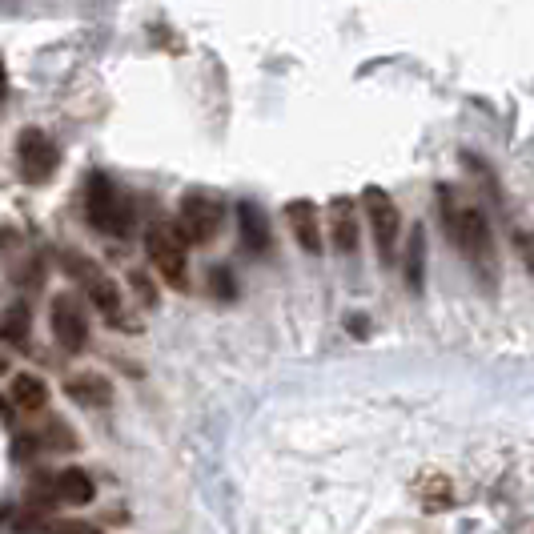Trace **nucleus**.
I'll use <instances>...</instances> for the list:
<instances>
[{"mask_svg": "<svg viewBox=\"0 0 534 534\" xmlns=\"http://www.w3.org/2000/svg\"><path fill=\"white\" fill-rule=\"evenodd\" d=\"M17 157H21L25 181H33V185L49 181V177L57 173V165H61L57 145H53L49 133H41V129H25V133L17 137Z\"/></svg>", "mask_w": 534, "mask_h": 534, "instance_id": "7", "label": "nucleus"}, {"mask_svg": "<svg viewBox=\"0 0 534 534\" xmlns=\"http://www.w3.org/2000/svg\"><path fill=\"white\" fill-rule=\"evenodd\" d=\"M9 97V73H5V57H0V101Z\"/></svg>", "mask_w": 534, "mask_h": 534, "instance_id": "23", "label": "nucleus"}, {"mask_svg": "<svg viewBox=\"0 0 534 534\" xmlns=\"http://www.w3.org/2000/svg\"><path fill=\"white\" fill-rule=\"evenodd\" d=\"M362 209H366V221H370V233H374V245L382 253L386 265H394V249H398V229H402V213L394 205V197L378 185H366L362 189Z\"/></svg>", "mask_w": 534, "mask_h": 534, "instance_id": "6", "label": "nucleus"}, {"mask_svg": "<svg viewBox=\"0 0 534 534\" xmlns=\"http://www.w3.org/2000/svg\"><path fill=\"white\" fill-rule=\"evenodd\" d=\"M330 237H334V249H342V253L358 249V209L350 197L330 201Z\"/></svg>", "mask_w": 534, "mask_h": 534, "instance_id": "11", "label": "nucleus"}, {"mask_svg": "<svg viewBox=\"0 0 534 534\" xmlns=\"http://www.w3.org/2000/svg\"><path fill=\"white\" fill-rule=\"evenodd\" d=\"M53 334L65 346V354H81L89 346V318L81 314V306L73 298L53 302Z\"/></svg>", "mask_w": 534, "mask_h": 534, "instance_id": "8", "label": "nucleus"}, {"mask_svg": "<svg viewBox=\"0 0 534 534\" xmlns=\"http://www.w3.org/2000/svg\"><path fill=\"white\" fill-rule=\"evenodd\" d=\"M5 370H9V362H5V358H0V374H5Z\"/></svg>", "mask_w": 534, "mask_h": 534, "instance_id": "24", "label": "nucleus"}, {"mask_svg": "<svg viewBox=\"0 0 534 534\" xmlns=\"http://www.w3.org/2000/svg\"><path fill=\"white\" fill-rule=\"evenodd\" d=\"M49 490H53V502H69V506H85L93 502V478L85 470H61V474H49Z\"/></svg>", "mask_w": 534, "mask_h": 534, "instance_id": "12", "label": "nucleus"}, {"mask_svg": "<svg viewBox=\"0 0 534 534\" xmlns=\"http://www.w3.org/2000/svg\"><path fill=\"white\" fill-rule=\"evenodd\" d=\"M0 518H5V506H0Z\"/></svg>", "mask_w": 534, "mask_h": 534, "instance_id": "25", "label": "nucleus"}, {"mask_svg": "<svg viewBox=\"0 0 534 534\" xmlns=\"http://www.w3.org/2000/svg\"><path fill=\"white\" fill-rule=\"evenodd\" d=\"M61 265H65V270L85 286L89 302H93L113 326H121V290H117V282L101 270V265H93L89 257H81V253H73V249L61 253Z\"/></svg>", "mask_w": 534, "mask_h": 534, "instance_id": "5", "label": "nucleus"}, {"mask_svg": "<svg viewBox=\"0 0 534 534\" xmlns=\"http://www.w3.org/2000/svg\"><path fill=\"white\" fill-rule=\"evenodd\" d=\"M29 322H33V318H29V306H21V302H17L5 318H0V338L13 342V346H17V342H25V338H29Z\"/></svg>", "mask_w": 534, "mask_h": 534, "instance_id": "16", "label": "nucleus"}, {"mask_svg": "<svg viewBox=\"0 0 534 534\" xmlns=\"http://www.w3.org/2000/svg\"><path fill=\"white\" fill-rule=\"evenodd\" d=\"M422 261H426V229L414 225L410 229V249H406V282H410V290H422V282H426Z\"/></svg>", "mask_w": 534, "mask_h": 534, "instance_id": "15", "label": "nucleus"}, {"mask_svg": "<svg viewBox=\"0 0 534 534\" xmlns=\"http://www.w3.org/2000/svg\"><path fill=\"white\" fill-rule=\"evenodd\" d=\"M85 213H89L93 229H101L109 237H125L133 229V205L105 173H89V181H85Z\"/></svg>", "mask_w": 534, "mask_h": 534, "instance_id": "2", "label": "nucleus"}, {"mask_svg": "<svg viewBox=\"0 0 534 534\" xmlns=\"http://www.w3.org/2000/svg\"><path fill=\"white\" fill-rule=\"evenodd\" d=\"M49 534H101L93 522H81V518H65V522H53Z\"/></svg>", "mask_w": 534, "mask_h": 534, "instance_id": "19", "label": "nucleus"}, {"mask_svg": "<svg viewBox=\"0 0 534 534\" xmlns=\"http://www.w3.org/2000/svg\"><path fill=\"white\" fill-rule=\"evenodd\" d=\"M518 253L526 270H534V233H518Z\"/></svg>", "mask_w": 534, "mask_h": 534, "instance_id": "21", "label": "nucleus"}, {"mask_svg": "<svg viewBox=\"0 0 534 534\" xmlns=\"http://www.w3.org/2000/svg\"><path fill=\"white\" fill-rule=\"evenodd\" d=\"M13 402H17L25 414L45 410V406H49V386H45V378H37V374H17V378H13Z\"/></svg>", "mask_w": 534, "mask_h": 534, "instance_id": "14", "label": "nucleus"}, {"mask_svg": "<svg viewBox=\"0 0 534 534\" xmlns=\"http://www.w3.org/2000/svg\"><path fill=\"white\" fill-rule=\"evenodd\" d=\"M237 233H241V245H245L249 253H270V249H274L270 221H265V213H261L253 201H241V205H237Z\"/></svg>", "mask_w": 534, "mask_h": 534, "instance_id": "10", "label": "nucleus"}, {"mask_svg": "<svg viewBox=\"0 0 534 534\" xmlns=\"http://www.w3.org/2000/svg\"><path fill=\"white\" fill-rule=\"evenodd\" d=\"M69 398L77 402V406H109L113 402V386L101 378V374H77L73 382H69Z\"/></svg>", "mask_w": 534, "mask_h": 534, "instance_id": "13", "label": "nucleus"}, {"mask_svg": "<svg viewBox=\"0 0 534 534\" xmlns=\"http://www.w3.org/2000/svg\"><path fill=\"white\" fill-rule=\"evenodd\" d=\"M438 205H442V221H446V233L454 241V249L474 265V274L494 286L498 282V257H494V233H490V221L486 213L458 189L442 185L438 189Z\"/></svg>", "mask_w": 534, "mask_h": 534, "instance_id": "1", "label": "nucleus"}, {"mask_svg": "<svg viewBox=\"0 0 534 534\" xmlns=\"http://www.w3.org/2000/svg\"><path fill=\"white\" fill-rule=\"evenodd\" d=\"M286 221H290V229H294V237H298V245L306 253H322V221H318V205L314 201H306V197L290 201L286 205Z\"/></svg>", "mask_w": 534, "mask_h": 534, "instance_id": "9", "label": "nucleus"}, {"mask_svg": "<svg viewBox=\"0 0 534 534\" xmlns=\"http://www.w3.org/2000/svg\"><path fill=\"white\" fill-rule=\"evenodd\" d=\"M221 221H225V205L213 197V193H205V189H189L185 197H181V205H177V233L185 237V245L193 241V245H205V241H213L217 237V229H221Z\"/></svg>", "mask_w": 534, "mask_h": 534, "instance_id": "4", "label": "nucleus"}, {"mask_svg": "<svg viewBox=\"0 0 534 534\" xmlns=\"http://www.w3.org/2000/svg\"><path fill=\"white\" fill-rule=\"evenodd\" d=\"M209 282H213V294H217V298H233V278H229V270H221V265H217V270L209 274Z\"/></svg>", "mask_w": 534, "mask_h": 534, "instance_id": "20", "label": "nucleus"}, {"mask_svg": "<svg viewBox=\"0 0 534 534\" xmlns=\"http://www.w3.org/2000/svg\"><path fill=\"white\" fill-rule=\"evenodd\" d=\"M133 286H137V294H141V298H145V302H153V290H149V282H145V278H141V274H137V278H133Z\"/></svg>", "mask_w": 534, "mask_h": 534, "instance_id": "22", "label": "nucleus"}, {"mask_svg": "<svg viewBox=\"0 0 534 534\" xmlns=\"http://www.w3.org/2000/svg\"><path fill=\"white\" fill-rule=\"evenodd\" d=\"M145 249H149V261L157 265V274L173 290H189V253H185V237L177 233L173 221L157 217L145 233Z\"/></svg>", "mask_w": 534, "mask_h": 534, "instance_id": "3", "label": "nucleus"}, {"mask_svg": "<svg viewBox=\"0 0 534 534\" xmlns=\"http://www.w3.org/2000/svg\"><path fill=\"white\" fill-rule=\"evenodd\" d=\"M418 494H422L426 510H442V506L450 502V486H446V478H442V474H422Z\"/></svg>", "mask_w": 534, "mask_h": 534, "instance_id": "17", "label": "nucleus"}, {"mask_svg": "<svg viewBox=\"0 0 534 534\" xmlns=\"http://www.w3.org/2000/svg\"><path fill=\"white\" fill-rule=\"evenodd\" d=\"M530 534H534V530H530Z\"/></svg>", "mask_w": 534, "mask_h": 534, "instance_id": "26", "label": "nucleus"}, {"mask_svg": "<svg viewBox=\"0 0 534 534\" xmlns=\"http://www.w3.org/2000/svg\"><path fill=\"white\" fill-rule=\"evenodd\" d=\"M37 442H45L49 450H77V434H73L65 422H49L45 434H41Z\"/></svg>", "mask_w": 534, "mask_h": 534, "instance_id": "18", "label": "nucleus"}]
</instances>
